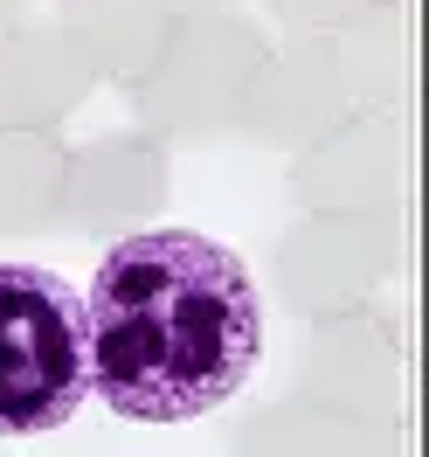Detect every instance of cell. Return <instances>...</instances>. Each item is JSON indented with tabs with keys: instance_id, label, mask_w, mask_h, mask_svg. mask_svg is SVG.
Segmentation results:
<instances>
[{
	"instance_id": "obj_1",
	"label": "cell",
	"mask_w": 429,
	"mask_h": 457,
	"mask_svg": "<svg viewBox=\"0 0 429 457\" xmlns=\"http://www.w3.org/2000/svg\"><path fill=\"white\" fill-rule=\"evenodd\" d=\"M90 395L125 423H194L243 395L263 361V291L201 228H132L104 243L84 298Z\"/></svg>"
},
{
	"instance_id": "obj_2",
	"label": "cell",
	"mask_w": 429,
	"mask_h": 457,
	"mask_svg": "<svg viewBox=\"0 0 429 457\" xmlns=\"http://www.w3.org/2000/svg\"><path fill=\"white\" fill-rule=\"evenodd\" d=\"M90 402L84 298L42 263H0V436H49Z\"/></svg>"
},
{
	"instance_id": "obj_3",
	"label": "cell",
	"mask_w": 429,
	"mask_h": 457,
	"mask_svg": "<svg viewBox=\"0 0 429 457\" xmlns=\"http://www.w3.org/2000/svg\"><path fill=\"white\" fill-rule=\"evenodd\" d=\"M263 29L250 14H180L160 42V56L145 62L139 77L125 84L132 97V125H145L153 139L167 145H208L235 125L243 84L257 77L263 62Z\"/></svg>"
},
{
	"instance_id": "obj_4",
	"label": "cell",
	"mask_w": 429,
	"mask_h": 457,
	"mask_svg": "<svg viewBox=\"0 0 429 457\" xmlns=\"http://www.w3.org/2000/svg\"><path fill=\"white\" fill-rule=\"evenodd\" d=\"M408 270V208L374 215H298L277 236L270 285L291 319H340L381 305V291Z\"/></svg>"
},
{
	"instance_id": "obj_5",
	"label": "cell",
	"mask_w": 429,
	"mask_h": 457,
	"mask_svg": "<svg viewBox=\"0 0 429 457\" xmlns=\"http://www.w3.org/2000/svg\"><path fill=\"white\" fill-rule=\"evenodd\" d=\"M291 381L298 395L353 409L367 423H408V326L381 305L312 319L291 361Z\"/></svg>"
},
{
	"instance_id": "obj_6",
	"label": "cell",
	"mask_w": 429,
	"mask_h": 457,
	"mask_svg": "<svg viewBox=\"0 0 429 457\" xmlns=\"http://www.w3.org/2000/svg\"><path fill=\"white\" fill-rule=\"evenodd\" d=\"M285 187L305 215H374L408 195V112H346L333 132L285 153Z\"/></svg>"
},
{
	"instance_id": "obj_7",
	"label": "cell",
	"mask_w": 429,
	"mask_h": 457,
	"mask_svg": "<svg viewBox=\"0 0 429 457\" xmlns=\"http://www.w3.org/2000/svg\"><path fill=\"white\" fill-rule=\"evenodd\" d=\"M167 195H173V145L167 139H153L145 125L97 132L90 145H70L56 228L118 243L132 228H153V215L167 208Z\"/></svg>"
},
{
	"instance_id": "obj_8",
	"label": "cell",
	"mask_w": 429,
	"mask_h": 457,
	"mask_svg": "<svg viewBox=\"0 0 429 457\" xmlns=\"http://www.w3.org/2000/svg\"><path fill=\"white\" fill-rule=\"evenodd\" d=\"M346 112H353V97L340 84L333 35H285V42L263 49L257 77L243 84V104H235L229 132L270 145V153H298L318 132H333Z\"/></svg>"
},
{
	"instance_id": "obj_9",
	"label": "cell",
	"mask_w": 429,
	"mask_h": 457,
	"mask_svg": "<svg viewBox=\"0 0 429 457\" xmlns=\"http://www.w3.org/2000/svg\"><path fill=\"white\" fill-rule=\"evenodd\" d=\"M90 90H97V70L56 21L29 14L14 35H0V125L62 132V118L90 104Z\"/></svg>"
},
{
	"instance_id": "obj_10",
	"label": "cell",
	"mask_w": 429,
	"mask_h": 457,
	"mask_svg": "<svg viewBox=\"0 0 429 457\" xmlns=\"http://www.w3.org/2000/svg\"><path fill=\"white\" fill-rule=\"evenodd\" d=\"M408 423H367L318 395H277L229 429V457H401Z\"/></svg>"
},
{
	"instance_id": "obj_11",
	"label": "cell",
	"mask_w": 429,
	"mask_h": 457,
	"mask_svg": "<svg viewBox=\"0 0 429 457\" xmlns=\"http://www.w3.org/2000/svg\"><path fill=\"white\" fill-rule=\"evenodd\" d=\"M340 56V84L353 97V112H408L416 97V21L408 0H381L374 14L346 21L333 35Z\"/></svg>"
},
{
	"instance_id": "obj_12",
	"label": "cell",
	"mask_w": 429,
	"mask_h": 457,
	"mask_svg": "<svg viewBox=\"0 0 429 457\" xmlns=\"http://www.w3.org/2000/svg\"><path fill=\"white\" fill-rule=\"evenodd\" d=\"M56 29L90 56L97 84L125 90L160 56L173 14H167V0H56Z\"/></svg>"
},
{
	"instance_id": "obj_13",
	"label": "cell",
	"mask_w": 429,
	"mask_h": 457,
	"mask_svg": "<svg viewBox=\"0 0 429 457\" xmlns=\"http://www.w3.org/2000/svg\"><path fill=\"white\" fill-rule=\"evenodd\" d=\"M62 167H70V145L56 132L0 125V243L7 236H35V228H56Z\"/></svg>"
},
{
	"instance_id": "obj_14",
	"label": "cell",
	"mask_w": 429,
	"mask_h": 457,
	"mask_svg": "<svg viewBox=\"0 0 429 457\" xmlns=\"http://www.w3.org/2000/svg\"><path fill=\"white\" fill-rule=\"evenodd\" d=\"M374 7H381V0H263V14L285 35H340L346 21H360Z\"/></svg>"
},
{
	"instance_id": "obj_15",
	"label": "cell",
	"mask_w": 429,
	"mask_h": 457,
	"mask_svg": "<svg viewBox=\"0 0 429 457\" xmlns=\"http://www.w3.org/2000/svg\"><path fill=\"white\" fill-rule=\"evenodd\" d=\"M29 14H35V0H0V35H14Z\"/></svg>"
},
{
	"instance_id": "obj_16",
	"label": "cell",
	"mask_w": 429,
	"mask_h": 457,
	"mask_svg": "<svg viewBox=\"0 0 429 457\" xmlns=\"http://www.w3.org/2000/svg\"><path fill=\"white\" fill-rule=\"evenodd\" d=\"M222 7H235V0H167L173 21H180V14H222Z\"/></svg>"
}]
</instances>
